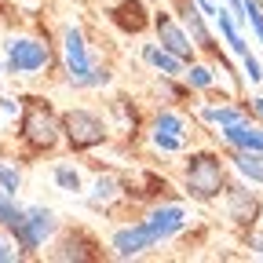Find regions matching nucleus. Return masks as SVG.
I'll use <instances>...</instances> for the list:
<instances>
[{"instance_id": "obj_1", "label": "nucleus", "mask_w": 263, "mask_h": 263, "mask_svg": "<svg viewBox=\"0 0 263 263\" xmlns=\"http://www.w3.org/2000/svg\"><path fill=\"white\" fill-rule=\"evenodd\" d=\"M62 59H66V84L70 88L88 91V88L110 84V66L91 59V48H88V37H84L81 26L62 29Z\"/></svg>"}, {"instance_id": "obj_2", "label": "nucleus", "mask_w": 263, "mask_h": 263, "mask_svg": "<svg viewBox=\"0 0 263 263\" xmlns=\"http://www.w3.org/2000/svg\"><path fill=\"white\" fill-rule=\"evenodd\" d=\"M183 186H186V197H194V201H216V197H223L227 190V164L219 154L212 150H194L183 164Z\"/></svg>"}, {"instance_id": "obj_3", "label": "nucleus", "mask_w": 263, "mask_h": 263, "mask_svg": "<svg viewBox=\"0 0 263 263\" xmlns=\"http://www.w3.org/2000/svg\"><path fill=\"white\" fill-rule=\"evenodd\" d=\"M18 136L37 154L55 150V143L62 136H59V114L51 110L48 99H26V110H22V121H18Z\"/></svg>"}, {"instance_id": "obj_4", "label": "nucleus", "mask_w": 263, "mask_h": 263, "mask_svg": "<svg viewBox=\"0 0 263 263\" xmlns=\"http://www.w3.org/2000/svg\"><path fill=\"white\" fill-rule=\"evenodd\" d=\"M59 136L66 139V146L70 150H95V146H103L106 143V121L84 110V106H73V110H66L59 117Z\"/></svg>"}, {"instance_id": "obj_5", "label": "nucleus", "mask_w": 263, "mask_h": 263, "mask_svg": "<svg viewBox=\"0 0 263 263\" xmlns=\"http://www.w3.org/2000/svg\"><path fill=\"white\" fill-rule=\"evenodd\" d=\"M48 62H51V51H48L44 41H37V37H11L8 41L4 70L11 77H33V73H41Z\"/></svg>"}, {"instance_id": "obj_6", "label": "nucleus", "mask_w": 263, "mask_h": 263, "mask_svg": "<svg viewBox=\"0 0 263 263\" xmlns=\"http://www.w3.org/2000/svg\"><path fill=\"white\" fill-rule=\"evenodd\" d=\"M150 26H154V33H157V44H161L164 51H172V55H176V59H183L186 66L197 59V48L190 44V37H186L183 22H179L172 11H154Z\"/></svg>"}, {"instance_id": "obj_7", "label": "nucleus", "mask_w": 263, "mask_h": 263, "mask_svg": "<svg viewBox=\"0 0 263 263\" xmlns=\"http://www.w3.org/2000/svg\"><path fill=\"white\" fill-rule=\"evenodd\" d=\"M157 245V234L146 227V219L139 223H128V227H117L114 234H110V249L117 259H132V256H143Z\"/></svg>"}, {"instance_id": "obj_8", "label": "nucleus", "mask_w": 263, "mask_h": 263, "mask_svg": "<svg viewBox=\"0 0 263 263\" xmlns=\"http://www.w3.org/2000/svg\"><path fill=\"white\" fill-rule=\"evenodd\" d=\"M186 223H190V216H186L183 205H154V209L146 212V227L157 234V241H168V238L183 234Z\"/></svg>"}, {"instance_id": "obj_9", "label": "nucleus", "mask_w": 263, "mask_h": 263, "mask_svg": "<svg viewBox=\"0 0 263 263\" xmlns=\"http://www.w3.org/2000/svg\"><path fill=\"white\" fill-rule=\"evenodd\" d=\"M223 197H227V219H230V223L252 227V223L259 219V201H256V194H249L245 186H238V183L230 186V183H227Z\"/></svg>"}, {"instance_id": "obj_10", "label": "nucleus", "mask_w": 263, "mask_h": 263, "mask_svg": "<svg viewBox=\"0 0 263 263\" xmlns=\"http://www.w3.org/2000/svg\"><path fill=\"white\" fill-rule=\"evenodd\" d=\"M219 136H223L227 150H259L263 154V124H256L249 117H241L234 124H223Z\"/></svg>"}, {"instance_id": "obj_11", "label": "nucleus", "mask_w": 263, "mask_h": 263, "mask_svg": "<svg viewBox=\"0 0 263 263\" xmlns=\"http://www.w3.org/2000/svg\"><path fill=\"white\" fill-rule=\"evenodd\" d=\"M139 59L150 66L154 73H161V77H183V70H186V62H183V59H176L172 51H164V48L154 44V41L139 44Z\"/></svg>"}, {"instance_id": "obj_12", "label": "nucleus", "mask_w": 263, "mask_h": 263, "mask_svg": "<svg viewBox=\"0 0 263 263\" xmlns=\"http://www.w3.org/2000/svg\"><path fill=\"white\" fill-rule=\"evenodd\" d=\"M241 117H249V110H245V106H238V103H230V99H219V103H205V106H197V121H201V124H212V128L234 124V121H241Z\"/></svg>"}, {"instance_id": "obj_13", "label": "nucleus", "mask_w": 263, "mask_h": 263, "mask_svg": "<svg viewBox=\"0 0 263 263\" xmlns=\"http://www.w3.org/2000/svg\"><path fill=\"white\" fill-rule=\"evenodd\" d=\"M110 18H114V22H117L124 33H143V29L150 26L143 0H121L117 8H110Z\"/></svg>"}, {"instance_id": "obj_14", "label": "nucleus", "mask_w": 263, "mask_h": 263, "mask_svg": "<svg viewBox=\"0 0 263 263\" xmlns=\"http://www.w3.org/2000/svg\"><path fill=\"white\" fill-rule=\"evenodd\" d=\"M22 212H26V227H29V234H33V241H37V245H44L48 238H55L59 219H55L51 209H44V205H29V209H22Z\"/></svg>"}, {"instance_id": "obj_15", "label": "nucleus", "mask_w": 263, "mask_h": 263, "mask_svg": "<svg viewBox=\"0 0 263 263\" xmlns=\"http://www.w3.org/2000/svg\"><path fill=\"white\" fill-rule=\"evenodd\" d=\"M227 161L249 179V183H259L263 186V154L259 150H230Z\"/></svg>"}, {"instance_id": "obj_16", "label": "nucleus", "mask_w": 263, "mask_h": 263, "mask_svg": "<svg viewBox=\"0 0 263 263\" xmlns=\"http://www.w3.org/2000/svg\"><path fill=\"white\" fill-rule=\"evenodd\" d=\"M114 197H121V179H117L114 172H106V176L95 179V186H91V194H88V205H91V209H110Z\"/></svg>"}, {"instance_id": "obj_17", "label": "nucleus", "mask_w": 263, "mask_h": 263, "mask_svg": "<svg viewBox=\"0 0 263 263\" xmlns=\"http://www.w3.org/2000/svg\"><path fill=\"white\" fill-rule=\"evenodd\" d=\"M183 84H186L190 91H212V88H216V70L194 59L186 70H183Z\"/></svg>"}, {"instance_id": "obj_18", "label": "nucleus", "mask_w": 263, "mask_h": 263, "mask_svg": "<svg viewBox=\"0 0 263 263\" xmlns=\"http://www.w3.org/2000/svg\"><path fill=\"white\" fill-rule=\"evenodd\" d=\"M150 132H164V136H179V139H186V117H183L179 110H172V106H168V110H157Z\"/></svg>"}, {"instance_id": "obj_19", "label": "nucleus", "mask_w": 263, "mask_h": 263, "mask_svg": "<svg viewBox=\"0 0 263 263\" xmlns=\"http://www.w3.org/2000/svg\"><path fill=\"white\" fill-rule=\"evenodd\" d=\"M51 179H55V186L66 190V194L84 190V179H81V172L73 168V164H55V168H51Z\"/></svg>"}, {"instance_id": "obj_20", "label": "nucleus", "mask_w": 263, "mask_h": 263, "mask_svg": "<svg viewBox=\"0 0 263 263\" xmlns=\"http://www.w3.org/2000/svg\"><path fill=\"white\" fill-rule=\"evenodd\" d=\"M245 26H252V37L263 48V0H245Z\"/></svg>"}, {"instance_id": "obj_21", "label": "nucleus", "mask_w": 263, "mask_h": 263, "mask_svg": "<svg viewBox=\"0 0 263 263\" xmlns=\"http://www.w3.org/2000/svg\"><path fill=\"white\" fill-rule=\"evenodd\" d=\"M150 143H154V150H161V154H183V150H186V139L164 136V132H150Z\"/></svg>"}, {"instance_id": "obj_22", "label": "nucleus", "mask_w": 263, "mask_h": 263, "mask_svg": "<svg viewBox=\"0 0 263 263\" xmlns=\"http://www.w3.org/2000/svg\"><path fill=\"white\" fill-rule=\"evenodd\" d=\"M18 186H22V176H18V168L4 164V157H0V190L15 197V194H18Z\"/></svg>"}, {"instance_id": "obj_23", "label": "nucleus", "mask_w": 263, "mask_h": 263, "mask_svg": "<svg viewBox=\"0 0 263 263\" xmlns=\"http://www.w3.org/2000/svg\"><path fill=\"white\" fill-rule=\"evenodd\" d=\"M241 66H245V77H249L252 84H259V81H263V66H259L256 51H245V55H241Z\"/></svg>"}, {"instance_id": "obj_24", "label": "nucleus", "mask_w": 263, "mask_h": 263, "mask_svg": "<svg viewBox=\"0 0 263 263\" xmlns=\"http://www.w3.org/2000/svg\"><path fill=\"white\" fill-rule=\"evenodd\" d=\"M194 4H197V11H201L205 18H216V11H219L216 0H194Z\"/></svg>"}, {"instance_id": "obj_25", "label": "nucleus", "mask_w": 263, "mask_h": 263, "mask_svg": "<svg viewBox=\"0 0 263 263\" xmlns=\"http://www.w3.org/2000/svg\"><path fill=\"white\" fill-rule=\"evenodd\" d=\"M15 256H18V252H15V249H11V245H8L4 238H0V263H11Z\"/></svg>"}, {"instance_id": "obj_26", "label": "nucleus", "mask_w": 263, "mask_h": 263, "mask_svg": "<svg viewBox=\"0 0 263 263\" xmlns=\"http://www.w3.org/2000/svg\"><path fill=\"white\" fill-rule=\"evenodd\" d=\"M252 114H256V117H259V124H263V95H256V99H252Z\"/></svg>"}, {"instance_id": "obj_27", "label": "nucleus", "mask_w": 263, "mask_h": 263, "mask_svg": "<svg viewBox=\"0 0 263 263\" xmlns=\"http://www.w3.org/2000/svg\"><path fill=\"white\" fill-rule=\"evenodd\" d=\"M249 249H252V252H259V256H263V238H249Z\"/></svg>"}, {"instance_id": "obj_28", "label": "nucleus", "mask_w": 263, "mask_h": 263, "mask_svg": "<svg viewBox=\"0 0 263 263\" xmlns=\"http://www.w3.org/2000/svg\"><path fill=\"white\" fill-rule=\"evenodd\" d=\"M0 73H4V66H0Z\"/></svg>"}]
</instances>
